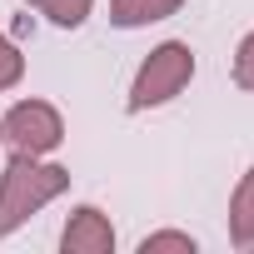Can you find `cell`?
Segmentation results:
<instances>
[{"mask_svg":"<svg viewBox=\"0 0 254 254\" xmlns=\"http://www.w3.org/2000/svg\"><path fill=\"white\" fill-rule=\"evenodd\" d=\"M0 140L20 155H50L65 140V120L50 100H20L0 115Z\"/></svg>","mask_w":254,"mask_h":254,"instance_id":"3957f363","label":"cell"},{"mask_svg":"<svg viewBox=\"0 0 254 254\" xmlns=\"http://www.w3.org/2000/svg\"><path fill=\"white\" fill-rule=\"evenodd\" d=\"M20 75H25V55H20V45H15L10 35H0V90H15Z\"/></svg>","mask_w":254,"mask_h":254,"instance_id":"9c48e42d","label":"cell"},{"mask_svg":"<svg viewBox=\"0 0 254 254\" xmlns=\"http://www.w3.org/2000/svg\"><path fill=\"white\" fill-rule=\"evenodd\" d=\"M234 85L254 95V30H249V35L239 40V50H234Z\"/></svg>","mask_w":254,"mask_h":254,"instance_id":"30bf717a","label":"cell"},{"mask_svg":"<svg viewBox=\"0 0 254 254\" xmlns=\"http://www.w3.org/2000/svg\"><path fill=\"white\" fill-rule=\"evenodd\" d=\"M185 0H110V25L120 30H145L155 20H170Z\"/></svg>","mask_w":254,"mask_h":254,"instance_id":"5b68a950","label":"cell"},{"mask_svg":"<svg viewBox=\"0 0 254 254\" xmlns=\"http://www.w3.org/2000/svg\"><path fill=\"white\" fill-rule=\"evenodd\" d=\"M65 190H70V170L65 165H50L45 155L10 150L5 170H0V239H10L30 214H40Z\"/></svg>","mask_w":254,"mask_h":254,"instance_id":"6da1fadb","label":"cell"},{"mask_svg":"<svg viewBox=\"0 0 254 254\" xmlns=\"http://www.w3.org/2000/svg\"><path fill=\"white\" fill-rule=\"evenodd\" d=\"M30 10H40L50 25H60V30H80L85 20H90V10H95V0H25Z\"/></svg>","mask_w":254,"mask_h":254,"instance_id":"52a82bcc","label":"cell"},{"mask_svg":"<svg viewBox=\"0 0 254 254\" xmlns=\"http://www.w3.org/2000/svg\"><path fill=\"white\" fill-rule=\"evenodd\" d=\"M165 249L194 254L199 244H194V234H185V229H160V234H145V239H140V254H165Z\"/></svg>","mask_w":254,"mask_h":254,"instance_id":"ba28073f","label":"cell"},{"mask_svg":"<svg viewBox=\"0 0 254 254\" xmlns=\"http://www.w3.org/2000/svg\"><path fill=\"white\" fill-rule=\"evenodd\" d=\"M229 244L254 249V170H244L229 194Z\"/></svg>","mask_w":254,"mask_h":254,"instance_id":"8992f818","label":"cell"},{"mask_svg":"<svg viewBox=\"0 0 254 254\" xmlns=\"http://www.w3.org/2000/svg\"><path fill=\"white\" fill-rule=\"evenodd\" d=\"M60 249H65V254H110V249H115V224H110V214L95 209V204H80V209L70 214L65 234H60Z\"/></svg>","mask_w":254,"mask_h":254,"instance_id":"277c9868","label":"cell"},{"mask_svg":"<svg viewBox=\"0 0 254 254\" xmlns=\"http://www.w3.org/2000/svg\"><path fill=\"white\" fill-rule=\"evenodd\" d=\"M194 80V50L185 40H165L145 55V65L135 70V85H130V100H125V110L140 115V110H160L170 105L185 85Z\"/></svg>","mask_w":254,"mask_h":254,"instance_id":"7a4b0ae2","label":"cell"}]
</instances>
